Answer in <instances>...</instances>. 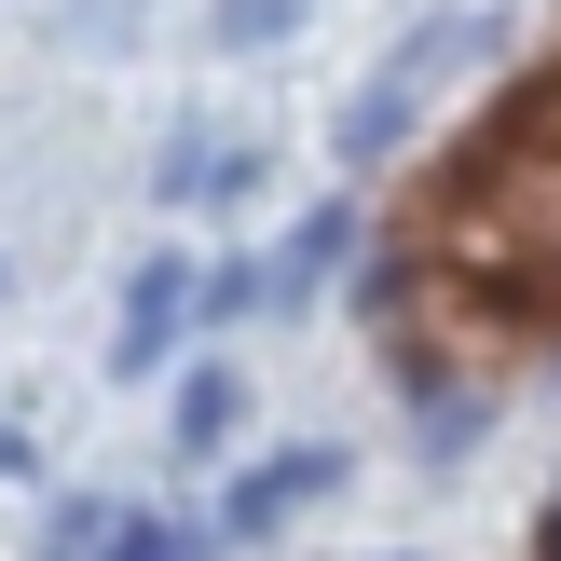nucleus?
<instances>
[{
	"label": "nucleus",
	"instance_id": "obj_1",
	"mask_svg": "<svg viewBox=\"0 0 561 561\" xmlns=\"http://www.w3.org/2000/svg\"><path fill=\"white\" fill-rule=\"evenodd\" d=\"M466 55H493V14H438V27H425V42H411V55H398V69H383V82H370V96H356V124H343V137H356V151H383V137H398V124H411V96H425V82H438V69H466Z\"/></svg>",
	"mask_w": 561,
	"mask_h": 561
},
{
	"label": "nucleus",
	"instance_id": "obj_2",
	"mask_svg": "<svg viewBox=\"0 0 561 561\" xmlns=\"http://www.w3.org/2000/svg\"><path fill=\"white\" fill-rule=\"evenodd\" d=\"M192 301H206V288H192L179 261H137V288H124V370H151V356L179 343V316H192Z\"/></svg>",
	"mask_w": 561,
	"mask_h": 561
},
{
	"label": "nucleus",
	"instance_id": "obj_3",
	"mask_svg": "<svg viewBox=\"0 0 561 561\" xmlns=\"http://www.w3.org/2000/svg\"><path fill=\"white\" fill-rule=\"evenodd\" d=\"M233 411H247V383H233V370H192V383H179V411H164V438H179V453H219V438H233Z\"/></svg>",
	"mask_w": 561,
	"mask_h": 561
},
{
	"label": "nucleus",
	"instance_id": "obj_4",
	"mask_svg": "<svg viewBox=\"0 0 561 561\" xmlns=\"http://www.w3.org/2000/svg\"><path fill=\"white\" fill-rule=\"evenodd\" d=\"M329 480H343V466H329V453H288V466H261V480L233 493V535H261V520H288L301 493H329Z\"/></svg>",
	"mask_w": 561,
	"mask_h": 561
},
{
	"label": "nucleus",
	"instance_id": "obj_5",
	"mask_svg": "<svg viewBox=\"0 0 561 561\" xmlns=\"http://www.w3.org/2000/svg\"><path fill=\"white\" fill-rule=\"evenodd\" d=\"M288 14H301V0H219V42L247 55V42H274V27H288Z\"/></svg>",
	"mask_w": 561,
	"mask_h": 561
},
{
	"label": "nucleus",
	"instance_id": "obj_6",
	"mask_svg": "<svg viewBox=\"0 0 561 561\" xmlns=\"http://www.w3.org/2000/svg\"><path fill=\"white\" fill-rule=\"evenodd\" d=\"M548 561H561V535H548Z\"/></svg>",
	"mask_w": 561,
	"mask_h": 561
}]
</instances>
